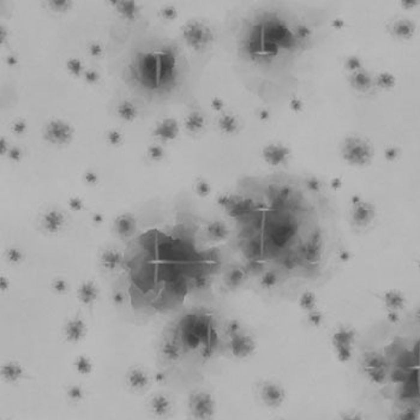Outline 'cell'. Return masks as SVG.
I'll use <instances>...</instances> for the list:
<instances>
[{"mask_svg":"<svg viewBox=\"0 0 420 420\" xmlns=\"http://www.w3.org/2000/svg\"><path fill=\"white\" fill-rule=\"evenodd\" d=\"M177 60L171 51L158 50L145 54L138 63V75L150 88H161L172 82L176 75Z\"/></svg>","mask_w":420,"mask_h":420,"instance_id":"cell-1","label":"cell"},{"mask_svg":"<svg viewBox=\"0 0 420 420\" xmlns=\"http://www.w3.org/2000/svg\"><path fill=\"white\" fill-rule=\"evenodd\" d=\"M74 136V129L61 119H53L46 125L45 138L52 144H66Z\"/></svg>","mask_w":420,"mask_h":420,"instance_id":"cell-2","label":"cell"},{"mask_svg":"<svg viewBox=\"0 0 420 420\" xmlns=\"http://www.w3.org/2000/svg\"><path fill=\"white\" fill-rule=\"evenodd\" d=\"M182 33L186 44L190 46V47L196 48V50L204 47V46L208 44L210 39L208 29L204 26H202L198 21L195 20L188 21V22L183 26Z\"/></svg>","mask_w":420,"mask_h":420,"instance_id":"cell-3","label":"cell"},{"mask_svg":"<svg viewBox=\"0 0 420 420\" xmlns=\"http://www.w3.org/2000/svg\"><path fill=\"white\" fill-rule=\"evenodd\" d=\"M190 409L197 420H209L214 414V401L208 393H195L190 397Z\"/></svg>","mask_w":420,"mask_h":420,"instance_id":"cell-4","label":"cell"},{"mask_svg":"<svg viewBox=\"0 0 420 420\" xmlns=\"http://www.w3.org/2000/svg\"><path fill=\"white\" fill-rule=\"evenodd\" d=\"M231 352L233 355L238 358L247 357L252 353L255 348V343L250 336L244 335V334H236L231 339Z\"/></svg>","mask_w":420,"mask_h":420,"instance_id":"cell-5","label":"cell"},{"mask_svg":"<svg viewBox=\"0 0 420 420\" xmlns=\"http://www.w3.org/2000/svg\"><path fill=\"white\" fill-rule=\"evenodd\" d=\"M87 334V324L79 317H74L69 319L64 328V335L69 342L77 343L82 340Z\"/></svg>","mask_w":420,"mask_h":420,"instance_id":"cell-6","label":"cell"},{"mask_svg":"<svg viewBox=\"0 0 420 420\" xmlns=\"http://www.w3.org/2000/svg\"><path fill=\"white\" fill-rule=\"evenodd\" d=\"M178 132H179V128L173 118H166L162 122L158 123L154 129L155 136L162 141H173L177 138Z\"/></svg>","mask_w":420,"mask_h":420,"instance_id":"cell-7","label":"cell"},{"mask_svg":"<svg viewBox=\"0 0 420 420\" xmlns=\"http://www.w3.org/2000/svg\"><path fill=\"white\" fill-rule=\"evenodd\" d=\"M65 223V217L59 210H50L42 219V225L48 233H58Z\"/></svg>","mask_w":420,"mask_h":420,"instance_id":"cell-8","label":"cell"},{"mask_svg":"<svg viewBox=\"0 0 420 420\" xmlns=\"http://www.w3.org/2000/svg\"><path fill=\"white\" fill-rule=\"evenodd\" d=\"M99 289L93 281H85L78 288V299L83 305L90 306L98 299Z\"/></svg>","mask_w":420,"mask_h":420,"instance_id":"cell-9","label":"cell"},{"mask_svg":"<svg viewBox=\"0 0 420 420\" xmlns=\"http://www.w3.org/2000/svg\"><path fill=\"white\" fill-rule=\"evenodd\" d=\"M128 383L129 386L132 387L136 390L144 389V388H147L148 383H149V377H148L144 370L139 368H134L132 370L129 371Z\"/></svg>","mask_w":420,"mask_h":420,"instance_id":"cell-10","label":"cell"},{"mask_svg":"<svg viewBox=\"0 0 420 420\" xmlns=\"http://www.w3.org/2000/svg\"><path fill=\"white\" fill-rule=\"evenodd\" d=\"M136 228V220L131 214H123L115 221V230L122 236H129Z\"/></svg>","mask_w":420,"mask_h":420,"instance_id":"cell-11","label":"cell"},{"mask_svg":"<svg viewBox=\"0 0 420 420\" xmlns=\"http://www.w3.org/2000/svg\"><path fill=\"white\" fill-rule=\"evenodd\" d=\"M122 263V254L118 250L109 249L102 252L101 264L106 270H115Z\"/></svg>","mask_w":420,"mask_h":420,"instance_id":"cell-12","label":"cell"},{"mask_svg":"<svg viewBox=\"0 0 420 420\" xmlns=\"http://www.w3.org/2000/svg\"><path fill=\"white\" fill-rule=\"evenodd\" d=\"M282 392L279 387L273 383H265L262 388V397L268 405L276 406L281 402Z\"/></svg>","mask_w":420,"mask_h":420,"instance_id":"cell-13","label":"cell"},{"mask_svg":"<svg viewBox=\"0 0 420 420\" xmlns=\"http://www.w3.org/2000/svg\"><path fill=\"white\" fill-rule=\"evenodd\" d=\"M1 376L5 381L16 382L23 377L22 366L15 362H7L2 365Z\"/></svg>","mask_w":420,"mask_h":420,"instance_id":"cell-14","label":"cell"},{"mask_svg":"<svg viewBox=\"0 0 420 420\" xmlns=\"http://www.w3.org/2000/svg\"><path fill=\"white\" fill-rule=\"evenodd\" d=\"M150 409L156 417H165L171 411V402L163 395H155L150 401Z\"/></svg>","mask_w":420,"mask_h":420,"instance_id":"cell-15","label":"cell"},{"mask_svg":"<svg viewBox=\"0 0 420 420\" xmlns=\"http://www.w3.org/2000/svg\"><path fill=\"white\" fill-rule=\"evenodd\" d=\"M117 113L123 120L125 122H133L138 115V109L134 106L132 102L130 101H123L118 105Z\"/></svg>","mask_w":420,"mask_h":420,"instance_id":"cell-16","label":"cell"},{"mask_svg":"<svg viewBox=\"0 0 420 420\" xmlns=\"http://www.w3.org/2000/svg\"><path fill=\"white\" fill-rule=\"evenodd\" d=\"M384 301H386V305L392 310L393 312H396L397 310L402 309L403 305H405V298H403V295L401 294V293L395 292V290L387 293V294L384 295Z\"/></svg>","mask_w":420,"mask_h":420,"instance_id":"cell-17","label":"cell"},{"mask_svg":"<svg viewBox=\"0 0 420 420\" xmlns=\"http://www.w3.org/2000/svg\"><path fill=\"white\" fill-rule=\"evenodd\" d=\"M123 16L128 18H133L138 12V6L134 1H111Z\"/></svg>","mask_w":420,"mask_h":420,"instance_id":"cell-18","label":"cell"},{"mask_svg":"<svg viewBox=\"0 0 420 420\" xmlns=\"http://www.w3.org/2000/svg\"><path fill=\"white\" fill-rule=\"evenodd\" d=\"M208 234L214 240H225L228 236V230L222 222L214 221L208 226Z\"/></svg>","mask_w":420,"mask_h":420,"instance_id":"cell-19","label":"cell"},{"mask_svg":"<svg viewBox=\"0 0 420 420\" xmlns=\"http://www.w3.org/2000/svg\"><path fill=\"white\" fill-rule=\"evenodd\" d=\"M351 336L352 335L349 334V332H347V330H342V332H340L335 335V339L338 340L336 346L339 347V351L343 352V353L347 355H348L349 351H351V343H352Z\"/></svg>","mask_w":420,"mask_h":420,"instance_id":"cell-20","label":"cell"},{"mask_svg":"<svg viewBox=\"0 0 420 420\" xmlns=\"http://www.w3.org/2000/svg\"><path fill=\"white\" fill-rule=\"evenodd\" d=\"M75 368L80 375H89L93 371V363L85 355H80L75 360Z\"/></svg>","mask_w":420,"mask_h":420,"instance_id":"cell-21","label":"cell"},{"mask_svg":"<svg viewBox=\"0 0 420 420\" xmlns=\"http://www.w3.org/2000/svg\"><path fill=\"white\" fill-rule=\"evenodd\" d=\"M163 357L168 360H178L180 358V348L173 341H166L162 346Z\"/></svg>","mask_w":420,"mask_h":420,"instance_id":"cell-22","label":"cell"},{"mask_svg":"<svg viewBox=\"0 0 420 420\" xmlns=\"http://www.w3.org/2000/svg\"><path fill=\"white\" fill-rule=\"evenodd\" d=\"M66 69L74 76H80V75L84 74V65H83L82 60L78 58H70L66 61Z\"/></svg>","mask_w":420,"mask_h":420,"instance_id":"cell-23","label":"cell"},{"mask_svg":"<svg viewBox=\"0 0 420 420\" xmlns=\"http://www.w3.org/2000/svg\"><path fill=\"white\" fill-rule=\"evenodd\" d=\"M202 125H203V119H202L201 115L197 114V113H193V114H190L187 117L186 128L188 130L197 131L202 128Z\"/></svg>","mask_w":420,"mask_h":420,"instance_id":"cell-24","label":"cell"},{"mask_svg":"<svg viewBox=\"0 0 420 420\" xmlns=\"http://www.w3.org/2000/svg\"><path fill=\"white\" fill-rule=\"evenodd\" d=\"M67 396L74 402H79L84 397V392L80 387L78 386H71L67 389Z\"/></svg>","mask_w":420,"mask_h":420,"instance_id":"cell-25","label":"cell"},{"mask_svg":"<svg viewBox=\"0 0 420 420\" xmlns=\"http://www.w3.org/2000/svg\"><path fill=\"white\" fill-rule=\"evenodd\" d=\"M148 155H149V158H152V160L161 161L165 158V150H163V148H161L160 145L154 144L148 149Z\"/></svg>","mask_w":420,"mask_h":420,"instance_id":"cell-26","label":"cell"},{"mask_svg":"<svg viewBox=\"0 0 420 420\" xmlns=\"http://www.w3.org/2000/svg\"><path fill=\"white\" fill-rule=\"evenodd\" d=\"M6 257L10 262L17 264V263H20L21 261L23 260V254L20 250L16 249V247H11V249H9L6 251Z\"/></svg>","mask_w":420,"mask_h":420,"instance_id":"cell-27","label":"cell"},{"mask_svg":"<svg viewBox=\"0 0 420 420\" xmlns=\"http://www.w3.org/2000/svg\"><path fill=\"white\" fill-rule=\"evenodd\" d=\"M52 288L58 294H64L69 290V285L64 279H55L52 284Z\"/></svg>","mask_w":420,"mask_h":420,"instance_id":"cell-28","label":"cell"},{"mask_svg":"<svg viewBox=\"0 0 420 420\" xmlns=\"http://www.w3.org/2000/svg\"><path fill=\"white\" fill-rule=\"evenodd\" d=\"M83 77H84V80L87 83H89V84H95V83H98L100 79L99 72L93 69L85 70L84 74H83Z\"/></svg>","mask_w":420,"mask_h":420,"instance_id":"cell-29","label":"cell"},{"mask_svg":"<svg viewBox=\"0 0 420 420\" xmlns=\"http://www.w3.org/2000/svg\"><path fill=\"white\" fill-rule=\"evenodd\" d=\"M48 4L56 11H65V10L71 6L72 2L69 1V0H53V1H48Z\"/></svg>","mask_w":420,"mask_h":420,"instance_id":"cell-30","label":"cell"},{"mask_svg":"<svg viewBox=\"0 0 420 420\" xmlns=\"http://www.w3.org/2000/svg\"><path fill=\"white\" fill-rule=\"evenodd\" d=\"M89 54L91 56H94V58H100L102 54H104V48H102V46L99 44V42H91L90 45H89Z\"/></svg>","mask_w":420,"mask_h":420,"instance_id":"cell-31","label":"cell"},{"mask_svg":"<svg viewBox=\"0 0 420 420\" xmlns=\"http://www.w3.org/2000/svg\"><path fill=\"white\" fill-rule=\"evenodd\" d=\"M107 139H108V142L112 145H119L123 141V136L119 131L112 130L109 131L108 134H107Z\"/></svg>","mask_w":420,"mask_h":420,"instance_id":"cell-32","label":"cell"},{"mask_svg":"<svg viewBox=\"0 0 420 420\" xmlns=\"http://www.w3.org/2000/svg\"><path fill=\"white\" fill-rule=\"evenodd\" d=\"M69 207L74 211H80L84 208V203L79 197H71L69 199Z\"/></svg>","mask_w":420,"mask_h":420,"instance_id":"cell-33","label":"cell"},{"mask_svg":"<svg viewBox=\"0 0 420 420\" xmlns=\"http://www.w3.org/2000/svg\"><path fill=\"white\" fill-rule=\"evenodd\" d=\"M161 16H162L165 20H174V18L177 17V10L174 9L173 6H166L163 7L162 10L160 11Z\"/></svg>","mask_w":420,"mask_h":420,"instance_id":"cell-34","label":"cell"},{"mask_svg":"<svg viewBox=\"0 0 420 420\" xmlns=\"http://www.w3.org/2000/svg\"><path fill=\"white\" fill-rule=\"evenodd\" d=\"M26 130V123L22 119H17L12 124V131L17 134H23Z\"/></svg>","mask_w":420,"mask_h":420,"instance_id":"cell-35","label":"cell"},{"mask_svg":"<svg viewBox=\"0 0 420 420\" xmlns=\"http://www.w3.org/2000/svg\"><path fill=\"white\" fill-rule=\"evenodd\" d=\"M83 178H84V182L89 185H96L99 182V176L94 171H87Z\"/></svg>","mask_w":420,"mask_h":420,"instance_id":"cell-36","label":"cell"},{"mask_svg":"<svg viewBox=\"0 0 420 420\" xmlns=\"http://www.w3.org/2000/svg\"><path fill=\"white\" fill-rule=\"evenodd\" d=\"M9 158L12 161H20L22 158V150L18 147H12L9 149Z\"/></svg>","mask_w":420,"mask_h":420,"instance_id":"cell-37","label":"cell"},{"mask_svg":"<svg viewBox=\"0 0 420 420\" xmlns=\"http://www.w3.org/2000/svg\"><path fill=\"white\" fill-rule=\"evenodd\" d=\"M234 125H236V124H234V120L231 117H225L221 120V126L226 131H228V132L233 130Z\"/></svg>","mask_w":420,"mask_h":420,"instance_id":"cell-38","label":"cell"},{"mask_svg":"<svg viewBox=\"0 0 420 420\" xmlns=\"http://www.w3.org/2000/svg\"><path fill=\"white\" fill-rule=\"evenodd\" d=\"M210 192V187L209 185L207 184V183L204 182H199L197 184V193L199 196H207Z\"/></svg>","mask_w":420,"mask_h":420,"instance_id":"cell-39","label":"cell"},{"mask_svg":"<svg viewBox=\"0 0 420 420\" xmlns=\"http://www.w3.org/2000/svg\"><path fill=\"white\" fill-rule=\"evenodd\" d=\"M5 61H6L7 65H10V66H15V65H17V64H18V59L16 58L15 55H9Z\"/></svg>","mask_w":420,"mask_h":420,"instance_id":"cell-40","label":"cell"},{"mask_svg":"<svg viewBox=\"0 0 420 420\" xmlns=\"http://www.w3.org/2000/svg\"><path fill=\"white\" fill-rule=\"evenodd\" d=\"M0 152H1L2 155H4L6 152H9V150H7L6 141H5L4 137H1V138H0Z\"/></svg>","mask_w":420,"mask_h":420,"instance_id":"cell-41","label":"cell"},{"mask_svg":"<svg viewBox=\"0 0 420 420\" xmlns=\"http://www.w3.org/2000/svg\"><path fill=\"white\" fill-rule=\"evenodd\" d=\"M93 221L95 223H101L104 222V216H102L101 214H94L93 216Z\"/></svg>","mask_w":420,"mask_h":420,"instance_id":"cell-42","label":"cell"},{"mask_svg":"<svg viewBox=\"0 0 420 420\" xmlns=\"http://www.w3.org/2000/svg\"><path fill=\"white\" fill-rule=\"evenodd\" d=\"M212 106H214L216 109H220V108H221L222 105H221V102L217 101V100H216V101H214V105H212Z\"/></svg>","mask_w":420,"mask_h":420,"instance_id":"cell-43","label":"cell"}]
</instances>
